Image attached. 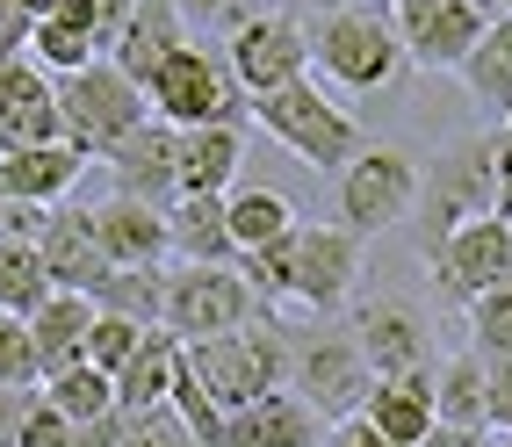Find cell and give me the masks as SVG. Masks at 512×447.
Returning a JSON list of instances; mask_svg holds the SVG:
<instances>
[{
	"instance_id": "7bdbcfd3",
	"label": "cell",
	"mask_w": 512,
	"mask_h": 447,
	"mask_svg": "<svg viewBox=\"0 0 512 447\" xmlns=\"http://www.w3.org/2000/svg\"><path fill=\"white\" fill-rule=\"evenodd\" d=\"M325 447H397V440H383L368 419H339V426H325Z\"/></svg>"
},
{
	"instance_id": "6da1fadb",
	"label": "cell",
	"mask_w": 512,
	"mask_h": 447,
	"mask_svg": "<svg viewBox=\"0 0 512 447\" xmlns=\"http://www.w3.org/2000/svg\"><path fill=\"white\" fill-rule=\"evenodd\" d=\"M361 246L347 224H296L289 238L260 253H238V274L260 289L267 311H303V318H339L354 311V289H361Z\"/></svg>"
},
{
	"instance_id": "5bb4252c",
	"label": "cell",
	"mask_w": 512,
	"mask_h": 447,
	"mask_svg": "<svg viewBox=\"0 0 512 447\" xmlns=\"http://www.w3.org/2000/svg\"><path fill=\"white\" fill-rule=\"evenodd\" d=\"M65 116H58V80L37 58H8L0 65V152H29V145H58Z\"/></svg>"
},
{
	"instance_id": "603a6c76",
	"label": "cell",
	"mask_w": 512,
	"mask_h": 447,
	"mask_svg": "<svg viewBox=\"0 0 512 447\" xmlns=\"http://www.w3.org/2000/svg\"><path fill=\"white\" fill-rule=\"evenodd\" d=\"M166 224H174V260H195V267H231V260H238V238H231L224 195H195V188H181L174 202H166Z\"/></svg>"
},
{
	"instance_id": "816d5d0a",
	"label": "cell",
	"mask_w": 512,
	"mask_h": 447,
	"mask_svg": "<svg viewBox=\"0 0 512 447\" xmlns=\"http://www.w3.org/2000/svg\"><path fill=\"white\" fill-rule=\"evenodd\" d=\"M476 8H484V15H505V0H476Z\"/></svg>"
},
{
	"instance_id": "60d3db41",
	"label": "cell",
	"mask_w": 512,
	"mask_h": 447,
	"mask_svg": "<svg viewBox=\"0 0 512 447\" xmlns=\"http://www.w3.org/2000/svg\"><path fill=\"white\" fill-rule=\"evenodd\" d=\"M44 217H51V210H37V202L0 195V246H37V238H44Z\"/></svg>"
},
{
	"instance_id": "8d00e7d4",
	"label": "cell",
	"mask_w": 512,
	"mask_h": 447,
	"mask_svg": "<svg viewBox=\"0 0 512 447\" xmlns=\"http://www.w3.org/2000/svg\"><path fill=\"white\" fill-rule=\"evenodd\" d=\"M138 339H145V325H130V318H109V311H94V325H87V361L101 368V375H116L130 354H138Z\"/></svg>"
},
{
	"instance_id": "7a4b0ae2",
	"label": "cell",
	"mask_w": 512,
	"mask_h": 447,
	"mask_svg": "<svg viewBox=\"0 0 512 447\" xmlns=\"http://www.w3.org/2000/svg\"><path fill=\"white\" fill-rule=\"evenodd\" d=\"M311 65L347 94H390L412 73L390 0H347L332 15H311Z\"/></svg>"
},
{
	"instance_id": "e0dca14e",
	"label": "cell",
	"mask_w": 512,
	"mask_h": 447,
	"mask_svg": "<svg viewBox=\"0 0 512 447\" xmlns=\"http://www.w3.org/2000/svg\"><path fill=\"white\" fill-rule=\"evenodd\" d=\"M354 339H361V354L375 375H412L433 361V325L412 311V303H397V296H375L354 311Z\"/></svg>"
},
{
	"instance_id": "83f0119b",
	"label": "cell",
	"mask_w": 512,
	"mask_h": 447,
	"mask_svg": "<svg viewBox=\"0 0 512 447\" xmlns=\"http://www.w3.org/2000/svg\"><path fill=\"white\" fill-rule=\"evenodd\" d=\"M433 411H440V426H491V361L455 354L433 375Z\"/></svg>"
},
{
	"instance_id": "bcb514c9",
	"label": "cell",
	"mask_w": 512,
	"mask_h": 447,
	"mask_svg": "<svg viewBox=\"0 0 512 447\" xmlns=\"http://www.w3.org/2000/svg\"><path fill=\"white\" fill-rule=\"evenodd\" d=\"M419 447H491V440H484V426H433Z\"/></svg>"
},
{
	"instance_id": "d6986e66",
	"label": "cell",
	"mask_w": 512,
	"mask_h": 447,
	"mask_svg": "<svg viewBox=\"0 0 512 447\" xmlns=\"http://www.w3.org/2000/svg\"><path fill=\"white\" fill-rule=\"evenodd\" d=\"M87 174V152L80 145H29V152H0V195L15 202H37V210H58V202H73Z\"/></svg>"
},
{
	"instance_id": "e575fe53",
	"label": "cell",
	"mask_w": 512,
	"mask_h": 447,
	"mask_svg": "<svg viewBox=\"0 0 512 447\" xmlns=\"http://www.w3.org/2000/svg\"><path fill=\"white\" fill-rule=\"evenodd\" d=\"M37 383H44V361L29 339V318L0 311V390H37Z\"/></svg>"
},
{
	"instance_id": "ffe728a7",
	"label": "cell",
	"mask_w": 512,
	"mask_h": 447,
	"mask_svg": "<svg viewBox=\"0 0 512 447\" xmlns=\"http://www.w3.org/2000/svg\"><path fill=\"white\" fill-rule=\"evenodd\" d=\"M37 253L51 267V282L58 289H80V296L109 274V253H101V238H94V210H80V202H58V210L44 217Z\"/></svg>"
},
{
	"instance_id": "277c9868",
	"label": "cell",
	"mask_w": 512,
	"mask_h": 447,
	"mask_svg": "<svg viewBox=\"0 0 512 447\" xmlns=\"http://www.w3.org/2000/svg\"><path fill=\"white\" fill-rule=\"evenodd\" d=\"M253 123L275 137L282 152H296L311 174H339L368 137H361V116L347 109V101H332L311 73L303 80H289V87H275V94H260L253 101Z\"/></svg>"
},
{
	"instance_id": "4dcf8cb0",
	"label": "cell",
	"mask_w": 512,
	"mask_h": 447,
	"mask_svg": "<svg viewBox=\"0 0 512 447\" xmlns=\"http://www.w3.org/2000/svg\"><path fill=\"white\" fill-rule=\"evenodd\" d=\"M29 58H37L44 73L58 80V73H80V65H94L101 44H94V29H87L73 8H58V15H44V22H29Z\"/></svg>"
},
{
	"instance_id": "f546056e",
	"label": "cell",
	"mask_w": 512,
	"mask_h": 447,
	"mask_svg": "<svg viewBox=\"0 0 512 447\" xmlns=\"http://www.w3.org/2000/svg\"><path fill=\"white\" fill-rule=\"evenodd\" d=\"M224 210H231V238H238V253H260V246H275V238H289V231H296L289 195H275V188H231V195H224Z\"/></svg>"
},
{
	"instance_id": "9c48e42d",
	"label": "cell",
	"mask_w": 512,
	"mask_h": 447,
	"mask_svg": "<svg viewBox=\"0 0 512 447\" xmlns=\"http://www.w3.org/2000/svg\"><path fill=\"white\" fill-rule=\"evenodd\" d=\"M412 202H419V159L404 145H361L339 166V224L354 238L412 224Z\"/></svg>"
},
{
	"instance_id": "db71d44e",
	"label": "cell",
	"mask_w": 512,
	"mask_h": 447,
	"mask_svg": "<svg viewBox=\"0 0 512 447\" xmlns=\"http://www.w3.org/2000/svg\"><path fill=\"white\" fill-rule=\"evenodd\" d=\"M505 15H512V0H505Z\"/></svg>"
},
{
	"instance_id": "5b68a950",
	"label": "cell",
	"mask_w": 512,
	"mask_h": 447,
	"mask_svg": "<svg viewBox=\"0 0 512 447\" xmlns=\"http://www.w3.org/2000/svg\"><path fill=\"white\" fill-rule=\"evenodd\" d=\"M145 101H152V116H166L174 130H195V123H253V94L231 80L224 51H210L202 37H188L145 80Z\"/></svg>"
},
{
	"instance_id": "ab89813d",
	"label": "cell",
	"mask_w": 512,
	"mask_h": 447,
	"mask_svg": "<svg viewBox=\"0 0 512 447\" xmlns=\"http://www.w3.org/2000/svg\"><path fill=\"white\" fill-rule=\"evenodd\" d=\"M65 8H73L87 29H94V44H101V58L116 51V37H123V22H130V8H138V0H65Z\"/></svg>"
},
{
	"instance_id": "681fc988",
	"label": "cell",
	"mask_w": 512,
	"mask_h": 447,
	"mask_svg": "<svg viewBox=\"0 0 512 447\" xmlns=\"http://www.w3.org/2000/svg\"><path fill=\"white\" fill-rule=\"evenodd\" d=\"M58 8H65V0H0V15H15V22H44Z\"/></svg>"
},
{
	"instance_id": "7402d4cb",
	"label": "cell",
	"mask_w": 512,
	"mask_h": 447,
	"mask_svg": "<svg viewBox=\"0 0 512 447\" xmlns=\"http://www.w3.org/2000/svg\"><path fill=\"white\" fill-rule=\"evenodd\" d=\"M361 419L383 433V440H397V447H419V440L440 426V411H433V375H426V368H412V375H375Z\"/></svg>"
},
{
	"instance_id": "4fadbf2b",
	"label": "cell",
	"mask_w": 512,
	"mask_h": 447,
	"mask_svg": "<svg viewBox=\"0 0 512 447\" xmlns=\"http://www.w3.org/2000/svg\"><path fill=\"white\" fill-rule=\"evenodd\" d=\"M390 15H397L404 58H412L419 73H462L476 37L498 22V15L476 8V0H390Z\"/></svg>"
},
{
	"instance_id": "d590c367",
	"label": "cell",
	"mask_w": 512,
	"mask_h": 447,
	"mask_svg": "<svg viewBox=\"0 0 512 447\" xmlns=\"http://www.w3.org/2000/svg\"><path fill=\"white\" fill-rule=\"evenodd\" d=\"M116 447H202V440L188 433V419L174 404H152V411H130V419H123Z\"/></svg>"
},
{
	"instance_id": "2e32d148",
	"label": "cell",
	"mask_w": 512,
	"mask_h": 447,
	"mask_svg": "<svg viewBox=\"0 0 512 447\" xmlns=\"http://www.w3.org/2000/svg\"><path fill=\"white\" fill-rule=\"evenodd\" d=\"M116 174V195H145V202H174L181 195V130L166 116H145L123 145L101 159Z\"/></svg>"
},
{
	"instance_id": "cb8c5ba5",
	"label": "cell",
	"mask_w": 512,
	"mask_h": 447,
	"mask_svg": "<svg viewBox=\"0 0 512 447\" xmlns=\"http://www.w3.org/2000/svg\"><path fill=\"white\" fill-rule=\"evenodd\" d=\"M174 375H181V339L166 332V325H145L138 354H130V361L116 368V411L130 419V411L166 404V397H174Z\"/></svg>"
},
{
	"instance_id": "f5cc1de1",
	"label": "cell",
	"mask_w": 512,
	"mask_h": 447,
	"mask_svg": "<svg viewBox=\"0 0 512 447\" xmlns=\"http://www.w3.org/2000/svg\"><path fill=\"white\" fill-rule=\"evenodd\" d=\"M498 447H512V433H505V440H498Z\"/></svg>"
},
{
	"instance_id": "4316f807",
	"label": "cell",
	"mask_w": 512,
	"mask_h": 447,
	"mask_svg": "<svg viewBox=\"0 0 512 447\" xmlns=\"http://www.w3.org/2000/svg\"><path fill=\"white\" fill-rule=\"evenodd\" d=\"M462 87H469V101L484 116H512V15H498L484 37H476V51L462 58Z\"/></svg>"
},
{
	"instance_id": "74e56055",
	"label": "cell",
	"mask_w": 512,
	"mask_h": 447,
	"mask_svg": "<svg viewBox=\"0 0 512 447\" xmlns=\"http://www.w3.org/2000/svg\"><path fill=\"white\" fill-rule=\"evenodd\" d=\"M15 447H73V419L44 397V383L29 390V404H22V426H15Z\"/></svg>"
},
{
	"instance_id": "d4e9b609",
	"label": "cell",
	"mask_w": 512,
	"mask_h": 447,
	"mask_svg": "<svg viewBox=\"0 0 512 447\" xmlns=\"http://www.w3.org/2000/svg\"><path fill=\"white\" fill-rule=\"evenodd\" d=\"M87 325H94V296H80V289H51L37 311H29V339H37L44 375L87 361Z\"/></svg>"
},
{
	"instance_id": "1f68e13d",
	"label": "cell",
	"mask_w": 512,
	"mask_h": 447,
	"mask_svg": "<svg viewBox=\"0 0 512 447\" xmlns=\"http://www.w3.org/2000/svg\"><path fill=\"white\" fill-rule=\"evenodd\" d=\"M44 397H51L73 426H94V419H109V411H116V375H101L94 361H73V368L44 375Z\"/></svg>"
},
{
	"instance_id": "8fae6325",
	"label": "cell",
	"mask_w": 512,
	"mask_h": 447,
	"mask_svg": "<svg viewBox=\"0 0 512 447\" xmlns=\"http://www.w3.org/2000/svg\"><path fill=\"white\" fill-rule=\"evenodd\" d=\"M224 65H231V80L246 87L253 101L275 94V87L311 73V22L289 15V8H260L246 29L224 37Z\"/></svg>"
},
{
	"instance_id": "ac0fdd59",
	"label": "cell",
	"mask_w": 512,
	"mask_h": 447,
	"mask_svg": "<svg viewBox=\"0 0 512 447\" xmlns=\"http://www.w3.org/2000/svg\"><path fill=\"white\" fill-rule=\"evenodd\" d=\"M210 447H325V419L282 383V390H267L260 404L231 411L224 433H217Z\"/></svg>"
},
{
	"instance_id": "11a10c76",
	"label": "cell",
	"mask_w": 512,
	"mask_h": 447,
	"mask_svg": "<svg viewBox=\"0 0 512 447\" xmlns=\"http://www.w3.org/2000/svg\"><path fill=\"white\" fill-rule=\"evenodd\" d=\"M505 123H512V116H505Z\"/></svg>"
},
{
	"instance_id": "7c38bea8",
	"label": "cell",
	"mask_w": 512,
	"mask_h": 447,
	"mask_svg": "<svg viewBox=\"0 0 512 447\" xmlns=\"http://www.w3.org/2000/svg\"><path fill=\"white\" fill-rule=\"evenodd\" d=\"M426 274H433L440 303L469 311L484 289H498L505 274H512V224H505V217H469L462 231H448V238L426 253Z\"/></svg>"
},
{
	"instance_id": "f35d334b",
	"label": "cell",
	"mask_w": 512,
	"mask_h": 447,
	"mask_svg": "<svg viewBox=\"0 0 512 447\" xmlns=\"http://www.w3.org/2000/svg\"><path fill=\"white\" fill-rule=\"evenodd\" d=\"M181 15H188V37H231L260 15V0H181Z\"/></svg>"
},
{
	"instance_id": "f6af8a7d",
	"label": "cell",
	"mask_w": 512,
	"mask_h": 447,
	"mask_svg": "<svg viewBox=\"0 0 512 447\" xmlns=\"http://www.w3.org/2000/svg\"><path fill=\"white\" fill-rule=\"evenodd\" d=\"M116 440H123V411H109L94 426H73V447H116Z\"/></svg>"
},
{
	"instance_id": "836d02e7",
	"label": "cell",
	"mask_w": 512,
	"mask_h": 447,
	"mask_svg": "<svg viewBox=\"0 0 512 447\" xmlns=\"http://www.w3.org/2000/svg\"><path fill=\"white\" fill-rule=\"evenodd\" d=\"M469 332H476V354L484 361H512V274L469 303Z\"/></svg>"
},
{
	"instance_id": "d6a6232c",
	"label": "cell",
	"mask_w": 512,
	"mask_h": 447,
	"mask_svg": "<svg viewBox=\"0 0 512 447\" xmlns=\"http://www.w3.org/2000/svg\"><path fill=\"white\" fill-rule=\"evenodd\" d=\"M51 289H58V282H51V267H44L37 246H0V311L29 318Z\"/></svg>"
},
{
	"instance_id": "44dd1931",
	"label": "cell",
	"mask_w": 512,
	"mask_h": 447,
	"mask_svg": "<svg viewBox=\"0 0 512 447\" xmlns=\"http://www.w3.org/2000/svg\"><path fill=\"white\" fill-rule=\"evenodd\" d=\"M181 44H188L181 0H138V8H130V22H123V37H116V51H109V65H123V73L145 87Z\"/></svg>"
},
{
	"instance_id": "f907efd6",
	"label": "cell",
	"mask_w": 512,
	"mask_h": 447,
	"mask_svg": "<svg viewBox=\"0 0 512 447\" xmlns=\"http://www.w3.org/2000/svg\"><path fill=\"white\" fill-rule=\"evenodd\" d=\"M282 8H289V15H303V22H311V15H332V8H347V0H282Z\"/></svg>"
},
{
	"instance_id": "30bf717a",
	"label": "cell",
	"mask_w": 512,
	"mask_h": 447,
	"mask_svg": "<svg viewBox=\"0 0 512 447\" xmlns=\"http://www.w3.org/2000/svg\"><path fill=\"white\" fill-rule=\"evenodd\" d=\"M289 390L311 404L325 426H339V419H361V404L375 390V368H368L354 332H318V339H303V347H289Z\"/></svg>"
},
{
	"instance_id": "7dc6e473",
	"label": "cell",
	"mask_w": 512,
	"mask_h": 447,
	"mask_svg": "<svg viewBox=\"0 0 512 447\" xmlns=\"http://www.w3.org/2000/svg\"><path fill=\"white\" fill-rule=\"evenodd\" d=\"M22 404H29V390H0V447H15V426H22Z\"/></svg>"
},
{
	"instance_id": "ee69618b",
	"label": "cell",
	"mask_w": 512,
	"mask_h": 447,
	"mask_svg": "<svg viewBox=\"0 0 512 447\" xmlns=\"http://www.w3.org/2000/svg\"><path fill=\"white\" fill-rule=\"evenodd\" d=\"M491 217L512 224V123H498V210Z\"/></svg>"
},
{
	"instance_id": "ba28073f",
	"label": "cell",
	"mask_w": 512,
	"mask_h": 447,
	"mask_svg": "<svg viewBox=\"0 0 512 447\" xmlns=\"http://www.w3.org/2000/svg\"><path fill=\"white\" fill-rule=\"evenodd\" d=\"M267 311L260 303V289L238 274V260L231 267H195V260H181V267H166V332L181 339H217V332H238V325H253Z\"/></svg>"
},
{
	"instance_id": "8992f818",
	"label": "cell",
	"mask_w": 512,
	"mask_h": 447,
	"mask_svg": "<svg viewBox=\"0 0 512 447\" xmlns=\"http://www.w3.org/2000/svg\"><path fill=\"white\" fill-rule=\"evenodd\" d=\"M58 116H65V145H80L87 159H109L123 137L152 116V101L123 65L94 58L80 73H58Z\"/></svg>"
},
{
	"instance_id": "b9f144b4",
	"label": "cell",
	"mask_w": 512,
	"mask_h": 447,
	"mask_svg": "<svg viewBox=\"0 0 512 447\" xmlns=\"http://www.w3.org/2000/svg\"><path fill=\"white\" fill-rule=\"evenodd\" d=\"M491 426L512 433V361H491Z\"/></svg>"
},
{
	"instance_id": "484cf974",
	"label": "cell",
	"mask_w": 512,
	"mask_h": 447,
	"mask_svg": "<svg viewBox=\"0 0 512 447\" xmlns=\"http://www.w3.org/2000/svg\"><path fill=\"white\" fill-rule=\"evenodd\" d=\"M238 159H246V123H195V130H181V188L231 195Z\"/></svg>"
},
{
	"instance_id": "9a60e30c",
	"label": "cell",
	"mask_w": 512,
	"mask_h": 447,
	"mask_svg": "<svg viewBox=\"0 0 512 447\" xmlns=\"http://www.w3.org/2000/svg\"><path fill=\"white\" fill-rule=\"evenodd\" d=\"M94 238H101V253H109V267H166V260H174L166 202H145V195L94 202Z\"/></svg>"
},
{
	"instance_id": "f1b7e54d",
	"label": "cell",
	"mask_w": 512,
	"mask_h": 447,
	"mask_svg": "<svg viewBox=\"0 0 512 447\" xmlns=\"http://www.w3.org/2000/svg\"><path fill=\"white\" fill-rule=\"evenodd\" d=\"M87 296H94V311H109V318L159 325L166 318V267H109Z\"/></svg>"
},
{
	"instance_id": "52a82bcc",
	"label": "cell",
	"mask_w": 512,
	"mask_h": 447,
	"mask_svg": "<svg viewBox=\"0 0 512 447\" xmlns=\"http://www.w3.org/2000/svg\"><path fill=\"white\" fill-rule=\"evenodd\" d=\"M188 368L202 375V390H210L224 411H246L260 404L267 390L289 383V339L275 325H238V332H217V339H188Z\"/></svg>"
},
{
	"instance_id": "3957f363",
	"label": "cell",
	"mask_w": 512,
	"mask_h": 447,
	"mask_svg": "<svg viewBox=\"0 0 512 447\" xmlns=\"http://www.w3.org/2000/svg\"><path fill=\"white\" fill-rule=\"evenodd\" d=\"M498 210V130H476L440 145L433 166H419V202H412V246L419 260L440 246L448 231H462L469 217Z\"/></svg>"
},
{
	"instance_id": "c3c4849f",
	"label": "cell",
	"mask_w": 512,
	"mask_h": 447,
	"mask_svg": "<svg viewBox=\"0 0 512 447\" xmlns=\"http://www.w3.org/2000/svg\"><path fill=\"white\" fill-rule=\"evenodd\" d=\"M22 51H29V22L0 15V65H8V58H22Z\"/></svg>"
}]
</instances>
